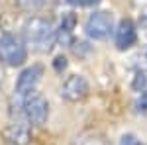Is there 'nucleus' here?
Masks as SVG:
<instances>
[{
  "mask_svg": "<svg viewBox=\"0 0 147 145\" xmlns=\"http://www.w3.org/2000/svg\"><path fill=\"white\" fill-rule=\"evenodd\" d=\"M86 92H88V82L82 75H71L61 84V96L69 102L82 100L86 96Z\"/></svg>",
  "mask_w": 147,
  "mask_h": 145,
  "instance_id": "5",
  "label": "nucleus"
},
{
  "mask_svg": "<svg viewBox=\"0 0 147 145\" xmlns=\"http://www.w3.org/2000/svg\"><path fill=\"white\" fill-rule=\"evenodd\" d=\"M4 139L12 145H26L30 143V127L26 123H10L4 129Z\"/></svg>",
  "mask_w": 147,
  "mask_h": 145,
  "instance_id": "8",
  "label": "nucleus"
},
{
  "mask_svg": "<svg viewBox=\"0 0 147 145\" xmlns=\"http://www.w3.org/2000/svg\"><path fill=\"white\" fill-rule=\"evenodd\" d=\"M75 26H77V16H75L73 12H67V14H63V20H61L59 32H57V41H59L61 45H69V43H71Z\"/></svg>",
  "mask_w": 147,
  "mask_h": 145,
  "instance_id": "9",
  "label": "nucleus"
},
{
  "mask_svg": "<svg viewBox=\"0 0 147 145\" xmlns=\"http://www.w3.org/2000/svg\"><path fill=\"white\" fill-rule=\"evenodd\" d=\"M53 67H55V71H59V73H61L63 69L67 67V59H65V57H63V55L55 57V61H53Z\"/></svg>",
  "mask_w": 147,
  "mask_h": 145,
  "instance_id": "14",
  "label": "nucleus"
},
{
  "mask_svg": "<svg viewBox=\"0 0 147 145\" xmlns=\"http://www.w3.org/2000/svg\"><path fill=\"white\" fill-rule=\"evenodd\" d=\"M71 6H92V4H96V2H100V0H67Z\"/></svg>",
  "mask_w": 147,
  "mask_h": 145,
  "instance_id": "15",
  "label": "nucleus"
},
{
  "mask_svg": "<svg viewBox=\"0 0 147 145\" xmlns=\"http://www.w3.org/2000/svg\"><path fill=\"white\" fill-rule=\"evenodd\" d=\"M131 88L136 90V92L145 94L147 92V71H137L134 80H131Z\"/></svg>",
  "mask_w": 147,
  "mask_h": 145,
  "instance_id": "10",
  "label": "nucleus"
},
{
  "mask_svg": "<svg viewBox=\"0 0 147 145\" xmlns=\"http://www.w3.org/2000/svg\"><path fill=\"white\" fill-rule=\"evenodd\" d=\"M43 75V67L41 65H32V67L24 69L18 77V82H16V92L20 96H28L32 94L35 88V84L39 82V78Z\"/></svg>",
  "mask_w": 147,
  "mask_h": 145,
  "instance_id": "6",
  "label": "nucleus"
},
{
  "mask_svg": "<svg viewBox=\"0 0 147 145\" xmlns=\"http://www.w3.org/2000/svg\"><path fill=\"white\" fill-rule=\"evenodd\" d=\"M28 57L24 41L14 34H2L0 35V61L8 67L22 65Z\"/></svg>",
  "mask_w": 147,
  "mask_h": 145,
  "instance_id": "2",
  "label": "nucleus"
},
{
  "mask_svg": "<svg viewBox=\"0 0 147 145\" xmlns=\"http://www.w3.org/2000/svg\"><path fill=\"white\" fill-rule=\"evenodd\" d=\"M120 145H145L141 139H137L136 135H131V134H125L122 135V139H120Z\"/></svg>",
  "mask_w": 147,
  "mask_h": 145,
  "instance_id": "13",
  "label": "nucleus"
},
{
  "mask_svg": "<svg viewBox=\"0 0 147 145\" xmlns=\"http://www.w3.org/2000/svg\"><path fill=\"white\" fill-rule=\"evenodd\" d=\"M136 112L141 114V116H147V92L141 94V96L136 100Z\"/></svg>",
  "mask_w": 147,
  "mask_h": 145,
  "instance_id": "12",
  "label": "nucleus"
},
{
  "mask_svg": "<svg viewBox=\"0 0 147 145\" xmlns=\"http://www.w3.org/2000/svg\"><path fill=\"white\" fill-rule=\"evenodd\" d=\"M137 34H136V26L131 20H122L116 28V34H114V41H116V47L118 49H129L131 45L136 43Z\"/></svg>",
  "mask_w": 147,
  "mask_h": 145,
  "instance_id": "7",
  "label": "nucleus"
},
{
  "mask_svg": "<svg viewBox=\"0 0 147 145\" xmlns=\"http://www.w3.org/2000/svg\"><path fill=\"white\" fill-rule=\"evenodd\" d=\"M16 2L24 10H39L47 4V0H16Z\"/></svg>",
  "mask_w": 147,
  "mask_h": 145,
  "instance_id": "11",
  "label": "nucleus"
},
{
  "mask_svg": "<svg viewBox=\"0 0 147 145\" xmlns=\"http://www.w3.org/2000/svg\"><path fill=\"white\" fill-rule=\"evenodd\" d=\"M22 114L32 125H43L47 122V116H49V104L41 94L32 92V94L24 96Z\"/></svg>",
  "mask_w": 147,
  "mask_h": 145,
  "instance_id": "3",
  "label": "nucleus"
},
{
  "mask_svg": "<svg viewBox=\"0 0 147 145\" xmlns=\"http://www.w3.org/2000/svg\"><path fill=\"white\" fill-rule=\"evenodd\" d=\"M114 30V16L106 10L92 12L84 24V32L92 39H106Z\"/></svg>",
  "mask_w": 147,
  "mask_h": 145,
  "instance_id": "4",
  "label": "nucleus"
},
{
  "mask_svg": "<svg viewBox=\"0 0 147 145\" xmlns=\"http://www.w3.org/2000/svg\"><path fill=\"white\" fill-rule=\"evenodd\" d=\"M24 37L35 53H47L57 41V30L47 18H32L24 26Z\"/></svg>",
  "mask_w": 147,
  "mask_h": 145,
  "instance_id": "1",
  "label": "nucleus"
}]
</instances>
